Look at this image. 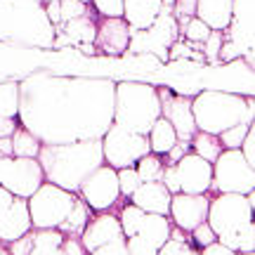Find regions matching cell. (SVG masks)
I'll list each match as a JSON object with an SVG mask.
<instances>
[{
    "instance_id": "1",
    "label": "cell",
    "mask_w": 255,
    "mask_h": 255,
    "mask_svg": "<svg viewBox=\"0 0 255 255\" xmlns=\"http://www.w3.org/2000/svg\"><path fill=\"white\" fill-rule=\"evenodd\" d=\"M116 81L36 71L19 81V126L40 144L102 139L114 123Z\"/></svg>"
},
{
    "instance_id": "2",
    "label": "cell",
    "mask_w": 255,
    "mask_h": 255,
    "mask_svg": "<svg viewBox=\"0 0 255 255\" xmlns=\"http://www.w3.org/2000/svg\"><path fill=\"white\" fill-rule=\"evenodd\" d=\"M38 163L43 168L45 182L78 194L83 180L92 170L104 165L102 139L71 142V144H43L38 154Z\"/></svg>"
},
{
    "instance_id": "3",
    "label": "cell",
    "mask_w": 255,
    "mask_h": 255,
    "mask_svg": "<svg viewBox=\"0 0 255 255\" xmlns=\"http://www.w3.org/2000/svg\"><path fill=\"white\" fill-rule=\"evenodd\" d=\"M191 116L199 132L218 137L234 126L255 123V100L253 95L201 90L191 97Z\"/></svg>"
},
{
    "instance_id": "4",
    "label": "cell",
    "mask_w": 255,
    "mask_h": 255,
    "mask_svg": "<svg viewBox=\"0 0 255 255\" xmlns=\"http://www.w3.org/2000/svg\"><path fill=\"white\" fill-rule=\"evenodd\" d=\"M161 119L158 88L151 83L121 81L114 90V123L137 135H146Z\"/></svg>"
},
{
    "instance_id": "5",
    "label": "cell",
    "mask_w": 255,
    "mask_h": 255,
    "mask_svg": "<svg viewBox=\"0 0 255 255\" xmlns=\"http://www.w3.org/2000/svg\"><path fill=\"white\" fill-rule=\"evenodd\" d=\"M55 43V26L38 0H7L2 45L50 50Z\"/></svg>"
},
{
    "instance_id": "6",
    "label": "cell",
    "mask_w": 255,
    "mask_h": 255,
    "mask_svg": "<svg viewBox=\"0 0 255 255\" xmlns=\"http://www.w3.org/2000/svg\"><path fill=\"white\" fill-rule=\"evenodd\" d=\"M76 194L62 189L57 184L43 182L31 196L26 199L31 227L33 229H59L66 215L71 213Z\"/></svg>"
},
{
    "instance_id": "7",
    "label": "cell",
    "mask_w": 255,
    "mask_h": 255,
    "mask_svg": "<svg viewBox=\"0 0 255 255\" xmlns=\"http://www.w3.org/2000/svg\"><path fill=\"white\" fill-rule=\"evenodd\" d=\"M215 194H251L255 191V168L246 163L239 149H222L213 161V182Z\"/></svg>"
},
{
    "instance_id": "8",
    "label": "cell",
    "mask_w": 255,
    "mask_h": 255,
    "mask_svg": "<svg viewBox=\"0 0 255 255\" xmlns=\"http://www.w3.org/2000/svg\"><path fill=\"white\" fill-rule=\"evenodd\" d=\"M255 210V191L251 194H218L208 203V218L206 222L215 232V237H222L232 229L241 227L246 222H253Z\"/></svg>"
},
{
    "instance_id": "9",
    "label": "cell",
    "mask_w": 255,
    "mask_h": 255,
    "mask_svg": "<svg viewBox=\"0 0 255 255\" xmlns=\"http://www.w3.org/2000/svg\"><path fill=\"white\" fill-rule=\"evenodd\" d=\"M146 154H151V151H149V139H146V135L130 132L126 128L116 126V123H111L109 130L102 137V156H104V163L111 165L114 170L135 168L137 161Z\"/></svg>"
},
{
    "instance_id": "10",
    "label": "cell",
    "mask_w": 255,
    "mask_h": 255,
    "mask_svg": "<svg viewBox=\"0 0 255 255\" xmlns=\"http://www.w3.org/2000/svg\"><path fill=\"white\" fill-rule=\"evenodd\" d=\"M180 38V26L173 14L158 12L154 24L144 31H132L126 55H154L158 62H168V47Z\"/></svg>"
},
{
    "instance_id": "11",
    "label": "cell",
    "mask_w": 255,
    "mask_h": 255,
    "mask_svg": "<svg viewBox=\"0 0 255 255\" xmlns=\"http://www.w3.org/2000/svg\"><path fill=\"white\" fill-rule=\"evenodd\" d=\"M43 182L45 175L38 158H19V156L0 158V187L7 189L12 196L28 199Z\"/></svg>"
},
{
    "instance_id": "12",
    "label": "cell",
    "mask_w": 255,
    "mask_h": 255,
    "mask_svg": "<svg viewBox=\"0 0 255 255\" xmlns=\"http://www.w3.org/2000/svg\"><path fill=\"white\" fill-rule=\"evenodd\" d=\"M121 232L123 237H142L151 241L156 248H161L170 237L173 222L168 215H154V213H144L132 203H126L121 208Z\"/></svg>"
},
{
    "instance_id": "13",
    "label": "cell",
    "mask_w": 255,
    "mask_h": 255,
    "mask_svg": "<svg viewBox=\"0 0 255 255\" xmlns=\"http://www.w3.org/2000/svg\"><path fill=\"white\" fill-rule=\"evenodd\" d=\"M78 196H81L95 213H104V210L116 208L121 201L119 175H116V170L107 163L100 165L97 170H92V173L83 180L81 189H78Z\"/></svg>"
},
{
    "instance_id": "14",
    "label": "cell",
    "mask_w": 255,
    "mask_h": 255,
    "mask_svg": "<svg viewBox=\"0 0 255 255\" xmlns=\"http://www.w3.org/2000/svg\"><path fill=\"white\" fill-rule=\"evenodd\" d=\"M208 194H173L170 196V210L168 218L173 222V227L182 229L184 234H189L194 227H199L201 222L208 218Z\"/></svg>"
},
{
    "instance_id": "15",
    "label": "cell",
    "mask_w": 255,
    "mask_h": 255,
    "mask_svg": "<svg viewBox=\"0 0 255 255\" xmlns=\"http://www.w3.org/2000/svg\"><path fill=\"white\" fill-rule=\"evenodd\" d=\"M225 40L246 55L255 50V0H234L232 2V17L229 26L222 31Z\"/></svg>"
},
{
    "instance_id": "16",
    "label": "cell",
    "mask_w": 255,
    "mask_h": 255,
    "mask_svg": "<svg viewBox=\"0 0 255 255\" xmlns=\"http://www.w3.org/2000/svg\"><path fill=\"white\" fill-rule=\"evenodd\" d=\"M158 100H161V116L173 126L177 139L191 142L196 135L194 116H191V100L187 95H173L168 88H158Z\"/></svg>"
},
{
    "instance_id": "17",
    "label": "cell",
    "mask_w": 255,
    "mask_h": 255,
    "mask_svg": "<svg viewBox=\"0 0 255 255\" xmlns=\"http://www.w3.org/2000/svg\"><path fill=\"white\" fill-rule=\"evenodd\" d=\"M177 187L182 194H208L213 182V163L203 161L194 151L184 154L177 163H173Z\"/></svg>"
},
{
    "instance_id": "18",
    "label": "cell",
    "mask_w": 255,
    "mask_h": 255,
    "mask_svg": "<svg viewBox=\"0 0 255 255\" xmlns=\"http://www.w3.org/2000/svg\"><path fill=\"white\" fill-rule=\"evenodd\" d=\"M130 33H132V28L128 26L123 17H100L97 33H95V50L111 57L126 55Z\"/></svg>"
},
{
    "instance_id": "19",
    "label": "cell",
    "mask_w": 255,
    "mask_h": 255,
    "mask_svg": "<svg viewBox=\"0 0 255 255\" xmlns=\"http://www.w3.org/2000/svg\"><path fill=\"white\" fill-rule=\"evenodd\" d=\"M95 14L88 9L81 17L55 26V43H52V47H57V50L73 47L76 50L81 45H95V33H97V19H95Z\"/></svg>"
},
{
    "instance_id": "20",
    "label": "cell",
    "mask_w": 255,
    "mask_h": 255,
    "mask_svg": "<svg viewBox=\"0 0 255 255\" xmlns=\"http://www.w3.org/2000/svg\"><path fill=\"white\" fill-rule=\"evenodd\" d=\"M119 237H123L119 215L111 213V210H104V213L92 215L90 222L83 229V234L78 237V241L85 248V253H92L95 248L104 246V244H109V241H114V239H119Z\"/></svg>"
},
{
    "instance_id": "21",
    "label": "cell",
    "mask_w": 255,
    "mask_h": 255,
    "mask_svg": "<svg viewBox=\"0 0 255 255\" xmlns=\"http://www.w3.org/2000/svg\"><path fill=\"white\" fill-rule=\"evenodd\" d=\"M31 215H28V203L26 199L14 196L12 206L5 210V215L0 218V244L7 246L9 241H17L31 232Z\"/></svg>"
},
{
    "instance_id": "22",
    "label": "cell",
    "mask_w": 255,
    "mask_h": 255,
    "mask_svg": "<svg viewBox=\"0 0 255 255\" xmlns=\"http://www.w3.org/2000/svg\"><path fill=\"white\" fill-rule=\"evenodd\" d=\"M170 191L163 187V182H142L132 191L130 203L137 206L144 213H154V215H168L170 210Z\"/></svg>"
},
{
    "instance_id": "23",
    "label": "cell",
    "mask_w": 255,
    "mask_h": 255,
    "mask_svg": "<svg viewBox=\"0 0 255 255\" xmlns=\"http://www.w3.org/2000/svg\"><path fill=\"white\" fill-rule=\"evenodd\" d=\"M161 12V0H123V19L132 31H144Z\"/></svg>"
},
{
    "instance_id": "24",
    "label": "cell",
    "mask_w": 255,
    "mask_h": 255,
    "mask_svg": "<svg viewBox=\"0 0 255 255\" xmlns=\"http://www.w3.org/2000/svg\"><path fill=\"white\" fill-rule=\"evenodd\" d=\"M232 2L234 0H196L194 17H199L213 31H225L232 17Z\"/></svg>"
},
{
    "instance_id": "25",
    "label": "cell",
    "mask_w": 255,
    "mask_h": 255,
    "mask_svg": "<svg viewBox=\"0 0 255 255\" xmlns=\"http://www.w3.org/2000/svg\"><path fill=\"white\" fill-rule=\"evenodd\" d=\"M90 218H92V208L81 199V196H78V194H76L73 208H71V213L66 215V220L59 225V232H62L64 237H69V239H78L83 234L85 225L90 222Z\"/></svg>"
},
{
    "instance_id": "26",
    "label": "cell",
    "mask_w": 255,
    "mask_h": 255,
    "mask_svg": "<svg viewBox=\"0 0 255 255\" xmlns=\"http://www.w3.org/2000/svg\"><path fill=\"white\" fill-rule=\"evenodd\" d=\"M146 139H149V151H151V154L165 156L175 146V142H177V135H175L173 126H170V123H168V121L161 116V119H158L154 126H151V130L146 132Z\"/></svg>"
},
{
    "instance_id": "27",
    "label": "cell",
    "mask_w": 255,
    "mask_h": 255,
    "mask_svg": "<svg viewBox=\"0 0 255 255\" xmlns=\"http://www.w3.org/2000/svg\"><path fill=\"white\" fill-rule=\"evenodd\" d=\"M218 241L222 246L232 248L234 253H255V227L253 222H246L241 227L232 229L227 234L218 237Z\"/></svg>"
},
{
    "instance_id": "28",
    "label": "cell",
    "mask_w": 255,
    "mask_h": 255,
    "mask_svg": "<svg viewBox=\"0 0 255 255\" xmlns=\"http://www.w3.org/2000/svg\"><path fill=\"white\" fill-rule=\"evenodd\" d=\"M33 246L28 255H62L64 234L59 229H33Z\"/></svg>"
},
{
    "instance_id": "29",
    "label": "cell",
    "mask_w": 255,
    "mask_h": 255,
    "mask_svg": "<svg viewBox=\"0 0 255 255\" xmlns=\"http://www.w3.org/2000/svg\"><path fill=\"white\" fill-rule=\"evenodd\" d=\"M40 139L33 137L28 130L19 126L12 135V156H19V158H38L40 154Z\"/></svg>"
},
{
    "instance_id": "30",
    "label": "cell",
    "mask_w": 255,
    "mask_h": 255,
    "mask_svg": "<svg viewBox=\"0 0 255 255\" xmlns=\"http://www.w3.org/2000/svg\"><path fill=\"white\" fill-rule=\"evenodd\" d=\"M163 168H165V158L158 154H146L135 163L139 182H161Z\"/></svg>"
},
{
    "instance_id": "31",
    "label": "cell",
    "mask_w": 255,
    "mask_h": 255,
    "mask_svg": "<svg viewBox=\"0 0 255 255\" xmlns=\"http://www.w3.org/2000/svg\"><path fill=\"white\" fill-rule=\"evenodd\" d=\"M156 255H199V248H196L189 239L184 237L182 229L173 227V229H170V237H168V241L158 248V253H156Z\"/></svg>"
},
{
    "instance_id": "32",
    "label": "cell",
    "mask_w": 255,
    "mask_h": 255,
    "mask_svg": "<svg viewBox=\"0 0 255 255\" xmlns=\"http://www.w3.org/2000/svg\"><path fill=\"white\" fill-rule=\"evenodd\" d=\"M191 151L196 156H201L203 161L213 163L220 156V151H222V144H220V139L215 135H208V132H199V130H196V135L191 137Z\"/></svg>"
},
{
    "instance_id": "33",
    "label": "cell",
    "mask_w": 255,
    "mask_h": 255,
    "mask_svg": "<svg viewBox=\"0 0 255 255\" xmlns=\"http://www.w3.org/2000/svg\"><path fill=\"white\" fill-rule=\"evenodd\" d=\"M19 111V81L0 83V116L17 119Z\"/></svg>"
},
{
    "instance_id": "34",
    "label": "cell",
    "mask_w": 255,
    "mask_h": 255,
    "mask_svg": "<svg viewBox=\"0 0 255 255\" xmlns=\"http://www.w3.org/2000/svg\"><path fill=\"white\" fill-rule=\"evenodd\" d=\"M210 31H213V28H210L208 24H203L199 17H191L184 26H180V38H184L187 43H199V45H203L206 38L210 36Z\"/></svg>"
},
{
    "instance_id": "35",
    "label": "cell",
    "mask_w": 255,
    "mask_h": 255,
    "mask_svg": "<svg viewBox=\"0 0 255 255\" xmlns=\"http://www.w3.org/2000/svg\"><path fill=\"white\" fill-rule=\"evenodd\" d=\"M253 126H255V123H241V126L229 128V130H225L222 135H218L222 149H239V146H241V142H244V137H246V132Z\"/></svg>"
},
{
    "instance_id": "36",
    "label": "cell",
    "mask_w": 255,
    "mask_h": 255,
    "mask_svg": "<svg viewBox=\"0 0 255 255\" xmlns=\"http://www.w3.org/2000/svg\"><path fill=\"white\" fill-rule=\"evenodd\" d=\"M225 43V33L222 31H210V36L206 38V43H203V50H201V55H203V62L208 64H215L218 66V55H220V47Z\"/></svg>"
},
{
    "instance_id": "37",
    "label": "cell",
    "mask_w": 255,
    "mask_h": 255,
    "mask_svg": "<svg viewBox=\"0 0 255 255\" xmlns=\"http://www.w3.org/2000/svg\"><path fill=\"white\" fill-rule=\"evenodd\" d=\"M116 175H119V189H121V196H126V199H130L132 196V191L139 187V175H137L135 168H121V170H116Z\"/></svg>"
},
{
    "instance_id": "38",
    "label": "cell",
    "mask_w": 255,
    "mask_h": 255,
    "mask_svg": "<svg viewBox=\"0 0 255 255\" xmlns=\"http://www.w3.org/2000/svg\"><path fill=\"white\" fill-rule=\"evenodd\" d=\"M90 9V5H85L81 0H59V24H66L71 19L81 17Z\"/></svg>"
},
{
    "instance_id": "39",
    "label": "cell",
    "mask_w": 255,
    "mask_h": 255,
    "mask_svg": "<svg viewBox=\"0 0 255 255\" xmlns=\"http://www.w3.org/2000/svg\"><path fill=\"white\" fill-rule=\"evenodd\" d=\"M191 234V244H194V246L199 248H206V246H210V244H215V241H218V237H215V232H213V229H210V225L208 222H201L199 227H194L189 232Z\"/></svg>"
},
{
    "instance_id": "40",
    "label": "cell",
    "mask_w": 255,
    "mask_h": 255,
    "mask_svg": "<svg viewBox=\"0 0 255 255\" xmlns=\"http://www.w3.org/2000/svg\"><path fill=\"white\" fill-rule=\"evenodd\" d=\"M90 5L100 17H123V0H92Z\"/></svg>"
},
{
    "instance_id": "41",
    "label": "cell",
    "mask_w": 255,
    "mask_h": 255,
    "mask_svg": "<svg viewBox=\"0 0 255 255\" xmlns=\"http://www.w3.org/2000/svg\"><path fill=\"white\" fill-rule=\"evenodd\" d=\"M126 248H128V255H156L158 253V248L142 237H128Z\"/></svg>"
},
{
    "instance_id": "42",
    "label": "cell",
    "mask_w": 255,
    "mask_h": 255,
    "mask_svg": "<svg viewBox=\"0 0 255 255\" xmlns=\"http://www.w3.org/2000/svg\"><path fill=\"white\" fill-rule=\"evenodd\" d=\"M194 9H196V0H175L173 17L177 21V26H184L194 17Z\"/></svg>"
},
{
    "instance_id": "43",
    "label": "cell",
    "mask_w": 255,
    "mask_h": 255,
    "mask_svg": "<svg viewBox=\"0 0 255 255\" xmlns=\"http://www.w3.org/2000/svg\"><path fill=\"white\" fill-rule=\"evenodd\" d=\"M88 255H128V248H126V237H119L109 241V244H104V246L95 248L92 253Z\"/></svg>"
},
{
    "instance_id": "44",
    "label": "cell",
    "mask_w": 255,
    "mask_h": 255,
    "mask_svg": "<svg viewBox=\"0 0 255 255\" xmlns=\"http://www.w3.org/2000/svg\"><path fill=\"white\" fill-rule=\"evenodd\" d=\"M33 232V229H31ZM24 234V237H19L17 241H9L7 246V251H9V255H28L31 253V246H33V234Z\"/></svg>"
},
{
    "instance_id": "45",
    "label": "cell",
    "mask_w": 255,
    "mask_h": 255,
    "mask_svg": "<svg viewBox=\"0 0 255 255\" xmlns=\"http://www.w3.org/2000/svg\"><path fill=\"white\" fill-rule=\"evenodd\" d=\"M239 151H241V156L246 158V163L255 168V126L246 132L244 142H241V146H239Z\"/></svg>"
},
{
    "instance_id": "46",
    "label": "cell",
    "mask_w": 255,
    "mask_h": 255,
    "mask_svg": "<svg viewBox=\"0 0 255 255\" xmlns=\"http://www.w3.org/2000/svg\"><path fill=\"white\" fill-rule=\"evenodd\" d=\"M189 151H191V142L177 139V142H175V146L163 156V158H165V163H168V165H173V163H177V161H180L184 154H189Z\"/></svg>"
},
{
    "instance_id": "47",
    "label": "cell",
    "mask_w": 255,
    "mask_h": 255,
    "mask_svg": "<svg viewBox=\"0 0 255 255\" xmlns=\"http://www.w3.org/2000/svg\"><path fill=\"white\" fill-rule=\"evenodd\" d=\"M62 253L64 255H88L85 253V248L81 246V241L78 239H64V244H62Z\"/></svg>"
},
{
    "instance_id": "48",
    "label": "cell",
    "mask_w": 255,
    "mask_h": 255,
    "mask_svg": "<svg viewBox=\"0 0 255 255\" xmlns=\"http://www.w3.org/2000/svg\"><path fill=\"white\" fill-rule=\"evenodd\" d=\"M199 255H239V253H234L232 248L222 246L220 241H215V244H210V246L201 248V251H199Z\"/></svg>"
},
{
    "instance_id": "49",
    "label": "cell",
    "mask_w": 255,
    "mask_h": 255,
    "mask_svg": "<svg viewBox=\"0 0 255 255\" xmlns=\"http://www.w3.org/2000/svg\"><path fill=\"white\" fill-rule=\"evenodd\" d=\"M17 128H19L17 119H5V116H0V137H12Z\"/></svg>"
},
{
    "instance_id": "50",
    "label": "cell",
    "mask_w": 255,
    "mask_h": 255,
    "mask_svg": "<svg viewBox=\"0 0 255 255\" xmlns=\"http://www.w3.org/2000/svg\"><path fill=\"white\" fill-rule=\"evenodd\" d=\"M45 14H47V19H50V24H52V26H59V0H55V2H47V5H45Z\"/></svg>"
},
{
    "instance_id": "51",
    "label": "cell",
    "mask_w": 255,
    "mask_h": 255,
    "mask_svg": "<svg viewBox=\"0 0 255 255\" xmlns=\"http://www.w3.org/2000/svg\"><path fill=\"white\" fill-rule=\"evenodd\" d=\"M12 201H14V196H12L7 189H2V187H0V218H2V215H5V210L12 206Z\"/></svg>"
},
{
    "instance_id": "52",
    "label": "cell",
    "mask_w": 255,
    "mask_h": 255,
    "mask_svg": "<svg viewBox=\"0 0 255 255\" xmlns=\"http://www.w3.org/2000/svg\"><path fill=\"white\" fill-rule=\"evenodd\" d=\"M12 156V137H0V158Z\"/></svg>"
},
{
    "instance_id": "53",
    "label": "cell",
    "mask_w": 255,
    "mask_h": 255,
    "mask_svg": "<svg viewBox=\"0 0 255 255\" xmlns=\"http://www.w3.org/2000/svg\"><path fill=\"white\" fill-rule=\"evenodd\" d=\"M0 255H9V251L5 246H2V244H0Z\"/></svg>"
},
{
    "instance_id": "54",
    "label": "cell",
    "mask_w": 255,
    "mask_h": 255,
    "mask_svg": "<svg viewBox=\"0 0 255 255\" xmlns=\"http://www.w3.org/2000/svg\"><path fill=\"white\" fill-rule=\"evenodd\" d=\"M38 2H43V5H47V2H55V0H38Z\"/></svg>"
},
{
    "instance_id": "55",
    "label": "cell",
    "mask_w": 255,
    "mask_h": 255,
    "mask_svg": "<svg viewBox=\"0 0 255 255\" xmlns=\"http://www.w3.org/2000/svg\"><path fill=\"white\" fill-rule=\"evenodd\" d=\"M81 2H85V5H90V2H92V0H81Z\"/></svg>"
},
{
    "instance_id": "56",
    "label": "cell",
    "mask_w": 255,
    "mask_h": 255,
    "mask_svg": "<svg viewBox=\"0 0 255 255\" xmlns=\"http://www.w3.org/2000/svg\"><path fill=\"white\" fill-rule=\"evenodd\" d=\"M239 255H255V253H239Z\"/></svg>"
},
{
    "instance_id": "57",
    "label": "cell",
    "mask_w": 255,
    "mask_h": 255,
    "mask_svg": "<svg viewBox=\"0 0 255 255\" xmlns=\"http://www.w3.org/2000/svg\"><path fill=\"white\" fill-rule=\"evenodd\" d=\"M161 2H165V0H161Z\"/></svg>"
},
{
    "instance_id": "58",
    "label": "cell",
    "mask_w": 255,
    "mask_h": 255,
    "mask_svg": "<svg viewBox=\"0 0 255 255\" xmlns=\"http://www.w3.org/2000/svg\"><path fill=\"white\" fill-rule=\"evenodd\" d=\"M62 255H64V253H62Z\"/></svg>"
}]
</instances>
